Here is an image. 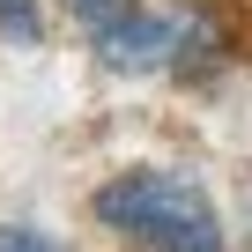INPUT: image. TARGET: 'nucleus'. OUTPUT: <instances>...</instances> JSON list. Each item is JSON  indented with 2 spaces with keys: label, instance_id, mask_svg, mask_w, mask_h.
<instances>
[{
  "label": "nucleus",
  "instance_id": "obj_1",
  "mask_svg": "<svg viewBox=\"0 0 252 252\" xmlns=\"http://www.w3.org/2000/svg\"><path fill=\"white\" fill-rule=\"evenodd\" d=\"M89 222L126 252H230L215 193L178 163H119L89 186Z\"/></svg>",
  "mask_w": 252,
  "mask_h": 252
},
{
  "label": "nucleus",
  "instance_id": "obj_2",
  "mask_svg": "<svg viewBox=\"0 0 252 252\" xmlns=\"http://www.w3.org/2000/svg\"><path fill=\"white\" fill-rule=\"evenodd\" d=\"M171 45H178V15L141 0V8H126L119 23L89 30V60L119 82H149V74H171Z\"/></svg>",
  "mask_w": 252,
  "mask_h": 252
},
{
  "label": "nucleus",
  "instance_id": "obj_3",
  "mask_svg": "<svg viewBox=\"0 0 252 252\" xmlns=\"http://www.w3.org/2000/svg\"><path fill=\"white\" fill-rule=\"evenodd\" d=\"M178 15V45H171V82L186 89H208L237 67V23L222 0H171Z\"/></svg>",
  "mask_w": 252,
  "mask_h": 252
},
{
  "label": "nucleus",
  "instance_id": "obj_4",
  "mask_svg": "<svg viewBox=\"0 0 252 252\" xmlns=\"http://www.w3.org/2000/svg\"><path fill=\"white\" fill-rule=\"evenodd\" d=\"M0 37L23 45V52H37L45 45V0H0Z\"/></svg>",
  "mask_w": 252,
  "mask_h": 252
},
{
  "label": "nucleus",
  "instance_id": "obj_5",
  "mask_svg": "<svg viewBox=\"0 0 252 252\" xmlns=\"http://www.w3.org/2000/svg\"><path fill=\"white\" fill-rule=\"evenodd\" d=\"M60 8H67V23L89 37V30H104V23H119L126 8H141V0H60Z\"/></svg>",
  "mask_w": 252,
  "mask_h": 252
},
{
  "label": "nucleus",
  "instance_id": "obj_6",
  "mask_svg": "<svg viewBox=\"0 0 252 252\" xmlns=\"http://www.w3.org/2000/svg\"><path fill=\"white\" fill-rule=\"evenodd\" d=\"M0 252H74V245H60L45 222H0Z\"/></svg>",
  "mask_w": 252,
  "mask_h": 252
},
{
  "label": "nucleus",
  "instance_id": "obj_7",
  "mask_svg": "<svg viewBox=\"0 0 252 252\" xmlns=\"http://www.w3.org/2000/svg\"><path fill=\"white\" fill-rule=\"evenodd\" d=\"M245 245H252V200H245Z\"/></svg>",
  "mask_w": 252,
  "mask_h": 252
}]
</instances>
